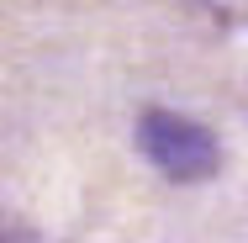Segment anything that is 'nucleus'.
Listing matches in <instances>:
<instances>
[{"instance_id": "nucleus-1", "label": "nucleus", "mask_w": 248, "mask_h": 243, "mask_svg": "<svg viewBox=\"0 0 248 243\" xmlns=\"http://www.w3.org/2000/svg\"><path fill=\"white\" fill-rule=\"evenodd\" d=\"M138 148H143V159H148L158 175H169V180H211L217 175V164H222V148L217 138L190 122V116H180V111H143L138 116Z\"/></svg>"}]
</instances>
